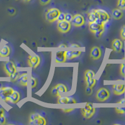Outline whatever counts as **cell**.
<instances>
[{
  "mask_svg": "<svg viewBox=\"0 0 125 125\" xmlns=\"http://www.w3.org/2000/svg\"><path fill=\"white\" fill-rule=\"evenodd\" d=\"M60 13L61 12L58 9L54 8L50 9L47 11L46 13V20L50 23H53L56 21Z\"/></svg>",
  "mask_w": 125,
  "mask_h": 125,
  "instance_id": "6da1fadb",
  "label": "cell"
},
{
  "mask_svg": "<svg viewBox=\"0 0 125 125\" xmlns=\"http://www.w3.org/2000/svg\"><path fill=\"white\" fill-rule=\"evenodd\" d=\"M30 124L33 125H45L46 121L45 118L38 113L31 114L30 116Z\"/></svg>",
  "mask_w": 125,
  "mask_h": 125,
  "instance_id": "7a4b0ae2",
  "label": "cell"
},
{
  "mask_svg": "<svg viewBox=\"0 0 125 125\" xmlns=\"http://www.w3.org/2000/svg\"><path fill=\"white\" fill-rule=\"evenodd\" d=\"M96 11L97 15H98L97 20H99L103 24H105L107 22L109 21V19H110V16L105 10H102V9H98V10H96Z\"/></svg>",
  "mask_w": 125,
  "mask_h": 125,
  "instance_id": "3957f363",
  "label": "cell"
},
{
  "mask_svg": "<svg viewBox=\"0 0 125 125\" xmlns=\"http://www.w3.org/2000/svg\"><path fill=\"white\" fill-rule=\"evenodd\" d=\"M14 90L11 87L5 86L0 88V99L3 101L7 102L10 94L13 92Z\"/></svg>",
  "mask_w": 125,
  "mask_h": 125,
  "instance_id": "277c9868",
  "label": "cell"
},
{
  "mask_svg": "<svg viewBox=\"0 0 125 125\" xmlns=\"http://www.w3.org/2000/svg\"><path fill=\"white\" fill-rule=\"evenodd\" d=\"M109 95H110L109 91L106 88H100V90H98V91H97L96 97V99L98 101L103 102V101L108 100L109 97Z\"/></svg>",
  "mask_w": 125,
  "mask_h": 125,
  "instance_id": "5b68a950",
  "label": "cell"
},
{
  "mask_svg": "<svg viewBox=\"0 0 125 125\" xmlns=\"http://www.w3.org/2000/svg\"><path fill=\"white\" fill-rule=\"evenodd\" d=\"M82 113L84 117L86 118H90L95 113V108H94L92 104L87 103L85 106L82 109Z\"/></svg>",
  "mask_w": 125,
  "mask_h": 125,
  "instance_id": "8992f818",
  "label": "cell"
},
{
  "mask_svg": "<svg viewBox=\"0 0 125 125\" xmlns=\"http://www.w3.org/2000/svg\"><path fill=\"white\" fill-rule=\"evenodd\" d=\"M4 70L6 74L10 76L16 72V67L14 62L11 61H6L4 64Z\"/></svg>",
  "mask_w": 125,
  "mask_h": 125,
  "instance_id": "52a82bcc",
  "label": "cell"
},
{
  "mask_svg": "<svg viewBox=\"0 0 125 125\" xmlns=\"http://www.w3.org/2000/svg\"><path fill=\"white\" fill-rule=\"evenodd\" d=\"M71 28V23L64 20L58 23V30L62 33H66L68 32Z\"/></svg>",
  "mask_w": 125,
  "mask_h": 125,
  "instance_id": "ba28073f",
  "label": "cell"
},
{
  "mask_svg": "<svg viewBox=\"0 0 125 125\" xmlns=\"http://www.w3.org/2000/svg\"><path fill=\"white\" fill-rule=\"evenodd\" d=\"M71 23H73V24L74 26L80 27V26H83L84 24L85 20H84V18L83 16L81 15V14H78L73 16Z\"/></svg>",
  "mask_w": 125,
  "mask_h": 125,
  "instance_id": "9c48e42d",
  "label": "cell"
},
{
  "mask_svg": "<svg viewBox=\"0 0 125 125\" xmlns=\"http://www.w3.org/2000/svg\"><path fill=\"white\" fill-rule=\"evenodd\" d=\"M40 58L38 55H30L28 58V64L30 67L36 68L40 64Z\"/></svg>",
  "mask_w": 125,
  "mask_h": 125,
  "instance_id": "30bf717a",
  "label": "cell"
},
{
  "mask_svg": "<svg viewBox=\"0 0 125 125\" xmlns=\"http://www.w3.org/2000/svg\"><path fill=\"white\" fill-rule=\"evenodd\" d=\"M123 47V43L119 39H115L112 42V48L116 52H120Z\"/></svg>",
  "mask_w": 125,
  "mask_h": 125,
  "instance_id": "8fae6325",
  "label": "cell"
},
{
  "mask_svg": "<svg viewBox=\"0 0 125 125\" xmlns=\"http://www.w3.org/2000/svg\"><path fill=\"white\" fill-rule=\"evenodd\" d=\"M90 56L93 60H98L101 56V51L100 48L97 46L93 47L90 52Z\"/></svg>",
  "mask_w": 125,
  "mask_h": 125,
  "instance_id": "7c38bea8",
  "label": "cell"
},
{
  "mask_svg": "<svg viewBox=\"0 0 125 125\" xmlns=\"http://www.w3.org/2000/svg\"><path fill=\"white\" fill-rule=\"evenodd\" d=\"M55 60H56V62L57 63H62V62H65L66 60L65 51H57L56 53Z\"/></svg>",
  "mask_w": 125,
  "mask_h": 125,
  "instance_id": "4fadbf2b",
  "label": "cell"
},
{
  "mask_svg": "<svg viewBox=\"0 0 125 125\" xmlns=\"http://www.w3.org/2000/svg\"><path fill=\"white\" fill-rule=\"evenodd\" d=\"M125 91V85L124 84H116L113 85V92L116 95H121Z\"/></svg>",
  "mask_w": 125,
  "mask_h": 125,
  "instance_id": "5bb4252c",
  "label": "cell"
},
{
  "mask_svg": "<svg viewBox=\"0 0 125 125\" xmlns=\"http://www.w3.org/2000/svg\"><path fill=\"white\" fill-rule=\"evenodd\" d=\"M104 27V25H102L97 22H92V23H89V29L90 31L92 32L93 33H95L101 29L102 28Z\"/></svg>",
  "mask_w": 125,
  "mask_h": 125,
  "instance_id": "9a60e30c",
  "label": "cell"
},
{
  "mask_svg": "<svg viewBox=\"0 0 125 125\" xmlns=\"http://www.w3.org/2000/svg\"><path fill=\"white\" fill-rule=\"evenodd\" d=\"M20 99V94L18 91H13L10 96H9L8 99V102L11 103H16L19 101Z\"/></svg>",
  "mask_w": 125,
  "mask_h": 125,
  "instance_id": "2e32d148",
  "label": "cell"
},
{
  "mask_svg": "<svg viewBox=\"0 0 125 125\" xmlns=\"http://www.w3.org/2000/svg\"><path fill=\"white\" fill-rule=\"evenodd\" d=\"M10 48L8 45H4L0 50V57L5 58L10 55Z\"/></svg>",
  "mask_w": 125,
  "mask_h": 125,
  "instance_id": "e0dca14e",
  "label": "cell"
},
{
  "mask_svg": "<svg viewBox=\"0 0 125 125\" xmlns=\"http://www.w3.org/2000/svg\"><path fill=\"white\" fill-rule=\"evenodd\" d=\"M112 15L114 19L115 20H120L123 16V13L122 10L119 8L114 9L112 11Z\"/></svg>",
  "mask_w": 125,
  "mask_h": 125,
  "instance_id": "ac0fdd59",
  "label": "cell"
},
{
  "mask_svg": "<svg viewBox=\"0 0 125 125\" xmlns=\"http://www.w3.org/2000/svg\"><path fill=\"white\" fill-rule=\"evenodd\" d=\"M18 80L20 84H21L22 86H27L28 82V76L27 73H24L20 75Z\"/></svg>",
  "mask_w": 125,
  "mask_h": 125,
  "instance_id": "d6986e66",
  "label": "cell"
},
{
  "mask_svg": "<svg viewBox=\"0 0 125 125\" xmlns=\"http://www.w3.org/2000/svg\"><path fill=\"white\" fill-rule=\"evenodd\" d=\"M98 18V15L96 11V10H92L91 12L89 13L88 15V19L89 21V23H92V22L96 21V20Z\"/></svg>",
  "mask_w": 125,
  "mask_h": 125,
  "instance_id": "ffe728a7",
  "label": "cell"
},
{
  "mask_svg": "<svg viewBox=\"0 0 125 125\" xmlns=\"http://www.w3.org/2000/svg\"><path fill=\"white\" fill-rule=\"evenodd\" d=\"M70 98L66 96H61V95L59 96L58 99V103L63 104H69L70 103Z\"/></svg>",
  "mask_w": 125,
  "mask_h": 125,
  "instance_id": "44dd1931",
  "label": "cell"
},
{
  "mask_svg": "<svg viewBox=\"0 0 125 125\" xmlns=\"http://www.w3.org/2000/svg\"><path fill=\"white\" fill-rule=\"evenodd\" d=\"M55 87L56 88V89L58 91L59 93H64L68 92V89L66 87L65 85L62 84H57L56 86H55Z\"/></svg>",
  "mask_w": 125,
  "mask_h": 125,
  "instance_id": "7402d4cb",
  "label": "cell"
},
{
  "mask_svg": "<svg viewBox=\"0 0 125 125\" xmlns=\"http://www.w3.org/2000/svg\"><path fill=\"white\" fill-rule=\"evenodd\" d=\"M6 123V119L4 115V111L3 109L0 108V125H4Z\"/></svg>",
  "mask_w": 125,
  "mask_h": 125,
  "instance_id": "603a6c76",
  "label": "cell"
},
{
  "mask_svg": "<svg viewBox=\"0 0 125 125\" xmlns=\"http://www.w3.org/2000/svg\"><path fill=\"white\" fill-rule=\"evenodd\" d=\"M95 76V73L92 70H87L84 73V79H90V78H93Z\"/></svg>",
  "mask_w": 125,
  "mask_h": 125,
  "instance_id": "cb8c5ba5",
  "label": "cell"
},
{
  "mask_svg": "<svg viewBox=\"0 0 125 125\" xmlns=\"http://www.w3.org/2000/svg\"><path fill=\"white\" fill-rule=\"evenodd\" d=\"M85 81L86 83L87 86L91 87V88H93L96 84V80L94 78H90V79H86V80H85Z\"/></svg>",
  "mask_w": 125,
  "mask_h": 125,
  "instance_id": "d4e9b609",
  "label": "cell"
},
{
  "mask_svg": "<svg viewBox=\"0 0 125 125\" xmlns=\"http://www.w3.org/2000/svg\"><path fill=\"white\" fill-rule=\"evenodd\" d=\"M117 6L118 8L121 10H125V0H118L117 3Z\"/></svg>",
  "mask_w": 125,
  "mask_h": 125,
  "instance_id": "484cf974",
  "label": "cell"
},
{
  "mask_svg": "<svg viewBox=\"0 0 125 125\" xmlns=\"http://www.w3.org/2000/svg\"><path fill=\"white\" fill-rule=\"evenodd\" d=\"M10 77V79H11V80L12 81H15L17 80H18L19 77H20V74H19V73H18L17 71H16L15 73H14V74H13L12 75H11Z\"/></svg>",
  "mask_w": 125,
  "mask_h": 125,
  "instance_id": "4316f807",
  "label": "cell"
},
{
  "mask_svg": "<svg viewBox=\"0 0 125 125\" xmlns=\"http://www.w3.org/2000/svg\"><path fill=\"white\" fill-rule=\"evenodd\" d=\"M104 27L100 29L99 31H98L97 32H96L95 33H94V35H95V36L96 38H100L101 37V35L103 34V33H104Z\"/></svg>",
  "mask_w": 125,
  "mask_h": 125,
  "instance_id": "83f0119b",
  "label": "cell"
},
{
  "mask_svg": "<svg viewBox=\"0 0 125 125\" xmlns=\"http://www.w3.org/2000/svg\"><path fill=\"white\" fill-rule=\"evenodd\" d=\"M64 20H65V14L62 13H60L58 16V19H57V21L58 22H60Z\"/></svg>",
  "mask_w": 125,
  "mask_h": 125,
  "instance_id": "f1b7e54d",
  "label": "cell"
},
{
  "mask_svg": "<svg viewBox=\"0 0 125 125\" xmlns=\"http://www.w3.org/2000/svg\"><path fill=\"white\" fill-rule=\"evenodd\" d=\"M73 16L71 14H70V13H66L65 14V20L71 23L73 20Z\"/></svg>",
  "mask_w": 125,
  "mask_h": 125,
  "instance_id": "f546056e",
  "label": "cell"
},
{
  "mask_svg": "<svg viewBox=\"0 0 125 125\" xmlns=\"http://www.w3.org/2000/svg\"><path fill=\"white\" fill-rule=\"evenodd\" d=\"M51 94L53 96H60V94L59 93L58 91V90H57L55 86L51 90Z\"/></svg>",
  "mask_w": 125,
  "mask_h": 125,
  "instance_id": "4dcf8cb0",
  "label": "cell"
},
{
  "mask_svg": "<svg viewBox=\"0 0 125 125\" xmlns=\"http://www.w3.org/2000/svg\"><path fill=\"white\" fill-rule=\"evenodd\" d=\"M36 84H37V81H36V80L35 78H31V88H35L36 86Z\"/></svg>",
  "mask_w": 125,
  "mask_h": 125,
  "instance_id": "1f68e13d",
  "label": "cell"
},
{
  "mask_svg": "<svg viewBox=\"0 0 125 125\" xmlns=\"http://www.w3.org/2000/svg\"><path fill=\"white\" fill-rule=\"evenodd\" d=\"M116 111L118 113L123 115L125 114V108H116Z\"/></svg>",
  "mask_w": 125,
  "mask_h": 125,
  "instance_id": "d6a6232c",
  "label": "cell"
},
{
  "mask_svg": "<svg viewBox=\"0 0 125 125\" xmlns=\"http://www.w3.org/2000/svg\"><path fill=\"white\" fill-rule=\"evenodd\" d=\"M120 36H121V38L123 40H125V25L123 26L121 30V32H120Z\"/></svg>",
  "mask_w": 125,
  "mask_h": 125,
  "instance_id": "836d02e7",
  "label": "cell"
},
{
  "mask_svg": "<svg viewBox=\"0 0 125 125\" xmlns=\"http://www.w3.org/2000/svg\"><path fill=\"white\" fill-rule=\"evenodd\" d=\"M120 73L121 74L122 76L125 75V64H122L121 66V68H120Z\"/></svg>",
  "mask_w": 125,
  "mask_h": 125,
  "instance_id": "e575fe53",
  "label": "cell"
},
{
  "mask_svg": "<svg viewBox=\"0 0 125 125\" xmlns=\"http://www.w3.org/2000/svg\"><path fill=\"white\" fill-rule=\"evenodd\" d=\"M8 13L10 15L13 16L15 14L16 10L15 9L13 8H10L8 9Z\"/></svg>",
  "mask_w": 125,
  "mask_h": 125,
  "instance_id": "d590c367",
  "label": "cell"
},
{
  "mask_svg": "<svg viewBox=\"0 0 125 125\" xmlns=\"http://www.w3.org/2000/svg\"><path fill=\"white\" fill-rule=\"evenodd\" d=\"M51 1V0H40V3L42 5H46V4L50 3Z\"/></svg>",
  "mask_w": 125,
  "mask_h": 125,
  "instance_id": "8d00e7d4",
  "label": "cell"
},
{
  "mask_svg": "<svg viewBox=\"0 0 125 125\" xmlns=\"http://www.w3.org/2000/svg\"><path fill=\"white\" fill-rule=\"evenodd\" d=\"M86 92L87 94H88V95L91 94L92 93V88L87 86L86 88Z\"/></svg>",
  "mask_w": 125,
  "mask_h": 125,
  "instance_id": "74e56055",
  "label": "cell"
},
{
  "mask_svg": "<svg viewBox=\"0 0 125 125\" xmlns=\"http://www.w3.org/2000/svg\"><path fill=\"white\" fill-rule=\"evenodd\" d=\"M62 111L64 113H69L72 111L73 110V108H70V109H62Z\"/></svg>",
  "mask_w": 125,
  "mask_h": 125,
  "instance_id": "f35d334b",
  "label": "cell"
},
{
  "mask_svg": "<svg viewBox=\"0 0 125 125\" xmlns=\"http://www.w3.org/2000/svg\"><path fill=\"white\" fill-rule=\"evenodd\" d=\"M125 103V99H122V100H121L119 101H118V103L119 104H123Z\"/></svg>",
  "mask_w": 125,
  "mask_h": 125,
  "instance_id": "ab89813d",
  "label": "cell"
},
{
  "mask_svg": "<svg viewBox=\"0 0 125 125\" xmlns=\"http://www.w3.org/2000/svg\"><path fill=\"white\" fill-rule=\"evenodd\" d=\"M71 48H79L80 46L78 44H71Z\"/></svg>",
  "mask_w": 125,
  "mask_h": 125,
  "instance_id": "60d3db41",
  "label": "cell"
},
{
  "mask_svg": "<svg viewBox=\"0 0 125 125\" xmlns=\"http://www.w3.org/2000/svg\"><path fill=\"white\" fill-rule=\"evenodd\" d=\"M66 46L65 44H61L60 46H59V48H66Z\"/></svg>",
  "mask_w": 125,
  "mask_h": 125,
  "instance_id": "b9f144b4",
  "label": "cell"
},
{
  "mask_svg": "<svg viewBox=\"0 0 125 125\" xmlns=\"http://www.w3.org/2000/svg\"><path fill=\"white\" fill-rule=\"evenodd\" d=\"M23 1H25V2H29V1H30L31 0H23Z\"/></svg>",
  "mask_w": 125,
  "mask_h": 125,
  "instance_id": "7bdbcfd3",
  "label": "cell"
}]
</instances>
